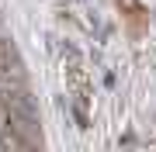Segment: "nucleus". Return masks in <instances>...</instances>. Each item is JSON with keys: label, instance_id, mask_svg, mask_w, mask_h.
Returning <instances> with one entry per match:
<instances>
[{"label": "nucleus", "instance_id": "obj_1", "mask_svg": "<svg viewBox=\"0 0 156 152\" xmlns=\"http://www.w3.org/2000/svg\"><path fill=\"white\" fill-rule=\"evenodd\" d=\"M62 76H66V86L73 90L76 104H87L90 100V76H87V62L76 49L62 52Z\"/></svg>", "mask_w": 156, "mask_h": 152}, {"label": "nucleus", "instance_id": "obj_2", "mask_svg": "<svg viewBox=\"0 0 156 152\" xmlns=\"http://www.w3.org/2000/svg\"><path fill=\"white\" fill-rule=\"evenodd\" d=\"M118 11L125 14V21L132 24V31L139 35L142 24L149 21V11H146V4H139V0H118Z\"/></svg>", "mask_w": 156, "mask_h": 152}]
</instances>
